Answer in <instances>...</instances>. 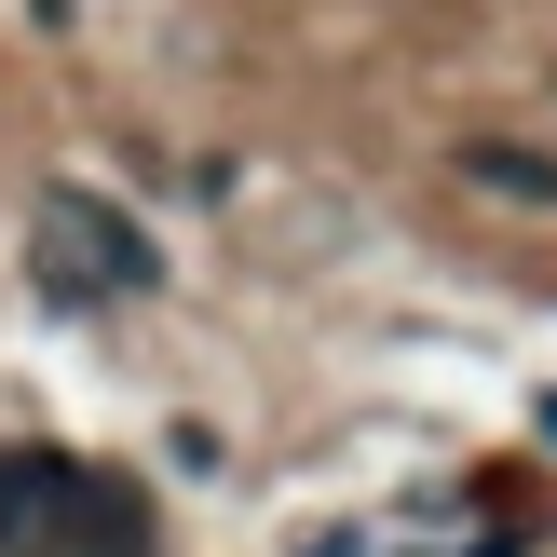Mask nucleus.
I'll return each mask as SVG.
<instances>
[{
    "instance_id": "nucleus-1",
    "label": "nucleus",
    "mask_w": 557,
    "mask_h": 557,
    "mask_svg": "<svg viewBox=\"0 0 557 557\" xmlns=\"http://www.w3.org/2000/svg\"><path fill=\"white\" fill-rule=\"evenodd\" d=\"M41 218H54V245H69V259H54V286H69V299H109V286H150V245H136L123 218L96 205V190H54Z\"/></svg>"
},
{
    "instance_id": "nucleus-2",
    "label": "nucleus",
    "mask_w": 557,
    "mask_h": 557,
    "mask_svg": "<svg viewBox=\"0 0 557 557\" xmlns=\"http://www.w3.org/2000/svg\"><path fill=\"white\" fill-rule=\"evenodd\" d=\"M462 177H476V190H517V205H557V163L544 150H504V136H462Z\"/></svg>"
},
{
    "instance_id": "nucleus-3",
    "label": "nucleus",
    "mask_w": 557,
    "mask_h": 557,
    "mask_svg": "<svg viewBox=\"0 0 557 557\" xmlns=\"http://www.w3.org/2000/svg\"><path fill=\"white\" fill-rule=\"evenodd\" d=\"M544 435H557V395H544Z\"/></svg>"
}]
</instances>
